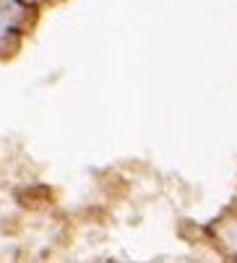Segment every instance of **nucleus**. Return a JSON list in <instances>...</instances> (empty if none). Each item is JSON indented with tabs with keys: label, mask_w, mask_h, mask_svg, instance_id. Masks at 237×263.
Wrapping results in <instances>:
<instances>
[]
</instances>
